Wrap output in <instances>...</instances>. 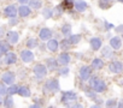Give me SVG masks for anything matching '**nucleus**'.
Wrapping results in <instances>:
<instances>
[{
	"instance_id": "24",
	"label": "nucleus",
	"mask_w": 123,
	"mask_h": 108,
	"mask_svg": "<svg viewBox=\"0 0 123 108\" xmlns=\"http://www.w3.org/2000/svg\"><path fill=\"white\" fill-rule=\"evenodd\" d=\"M101 55L104 57V58H111V55H112V50H111V48L110 47H104L103 49H101Z\"/></svg>"
},
{
	"instance_id": "7",
	"label": "nucleus",
	"mask_w": 123,
	"mask_h": 108,
	"mask_svg": "<svg viewBox=\"0 0 123 108\" xmlns=\"http://www.w3.org/2000/svg\"><path fill=\"white\" fill-rule=\"evenodd\" d=\"M58 64L59 65H62V66H67L69 63H70V60H71V57H70V54L69 53H60L59 54V57H58Z\"/></svg>"
},
{
	"instance_id": "13",
	"label": "nucleus",
	"mask_w": 123,
	"mask_h": 108,
	"mask_svg": "<svg viewBox=\"0 0 123 108\" xmlns=\"http://www.w3.org/2000/svg\"><path fill=\"white\" fill-rule=\"evenodd\" d=\"M30 13H31L30 6H25L24 4H22V5L18 7V15H19L21 17H28Z\"/></svg>"
},
{
	"instance_id": "41",
	"label": "nucleus",
	"mask_w": 123,
	"mask_h": 108,
	"mask_svg": "<svg viewBox=\"0 0 123 108\" xmlns=\"http://www.w3.org/2000/svg\"><path fill=\"white\" fill-rule=\"evenodd\" d=\"M118 1H119V3H123V0H118Z\"/></svg>"
},
{
	"instance_id": "8",
	"label": "nucleus",
	"mask_w": 123,
	"mask_h": 108,
	"mask_svg": "<svg viewBox=\"0 0 123 108\" xmlns=\"http://www.w3.org/2000/svg\"><path fill=\"white\" fill-rule=\"evenodd\" d=\"M91 75H92V70H91V67L89 66H82L81 69H80V78L82 79V81H88L89 78H91Z\"/></svg>"
},
{
	"instance_id": "37",
	"label": "nucleus",
	"mask_w": 123,
	"mask_h": 108,
	"mask_svg": "<svg viewBox=\"0 0 123 108\" xmlns=\"http://www.w3.org/2000/svg\"><path fill=\"white\" fill-rule=\"evenodd\" d=\"M18 3H21V4H28L29 0H18Z\"/></svg>"
},
{
	"instance_id": "30",
	"label": "nucleus",
	"mask_w": 123,
	"mask_h": 108,
	"mask_svg": "<svg viewBox=\"0 0 123 108\" xmlns=\"http://www.w3.org/2000/svg\"><path fill=\"white\" fill-rule=\"evenodd\" d=\"M62 5H63V7H65V9H70V7H73L75 5V3L73 1V0H64Z\"/></svg>"
},
{
	"instance_id": "18",
	"label": "nucleus",
	"mask_w": 123,
	"mask_h": 108,
	"mask_svg": "<svg viewBox=\"0 0 123 108\" xmlns=\"http://www.w3.org/2000/svg\"><path fill=\"white\" fill-rule=\"evenodd\" d=\"M91 47H92V49L93 50H98L100 47H101V40L99 38V37H93V38H91Z\"/></svg>"
},
{
	"instance_id": "25",
	"label": "nucleus",
	"mask_w": 123,
	"mask_h": 108,
	"mask_svg": "<svg viewBox=\"0 0 123 108\" xmlns=\"http://www.w3.org/2000/svg\"><path fill=\"white\" fill-rule=\"evenodd\" d=\"M18 89H19V86H17L16 84H11L7 89V94L11 95V96L15 95V94H18Z\"/></svg>"
},
{
	"instance_id": "6",
	"label": "nucleus",
	"mask_w": 123,
	"mask_h": 108,
	"mask_svg": "<svg viewBox=\"0 0 123 108\" xmlns=\"http://www.w3.org/2000/svg\"><path fill=\"white\" fill-rule=\"evenodd\" d=\"M1 79H3V82H4L5 84H7V85H11V84H13V83H15L16 76H15V73H13L12 71H6V72L3 75Z\"/></svg>"
},
{
	"instance_id": "16",
	"label": "nucleus",
	"mask_w": 123,
	"mask_h": 108,
	"mask_svg": "<svg viewBox=\"0 0 123 108\" xmlns=\"http://www.w3.org/2000/svg\"><path fill=\"white\" fill-rule=\"evenodd\" d=\"M74 7L76 9V11H79V12H83V11L87 9V3L85 1V0H76Z\"/></svg>"
},
{
	"instance_id": "11",
	"label": "nucleus",
	"mask_w": 123,
	"mask_h": 108,
	"mask_svg": "<svg viewBox=\"0 0 123 108\" xmlns=\"http://www.w3.org/2000/svg\"><path fill=\"white\" fill-rule=\"evenodd\" d=\"M4 61H5V64H7V65H12V64H15V63L17 61V55H16L15 53H12V52L9 50V52L5 54Z\"/></svg>"
},
{
	"instance_id": "31",
	"label": "nucleus",
	"mask_w": 123,
	"mask_h": 108,
	"mask_svg": "<svg viewBox=\"0 0 123 108\" xmlns=\"http://www.w3.org/2000/svg\"><path fill=\"white\" fill-rule=\"evenodd\" d=\"M42 15H43V17H45V18H51V17H52V15H53V11H52L51 9H45V10H43V12H42Z\"/></svg>"
},
{
	"instance_id": "36",
	"label": "nucleus",
	"mask_w": 123,
	"mask_h": 108,
	"mask_svg": "<svg viewBox=\"0 0 123 108\" xmlns=\"http://www.w3.org/2000/svg\"><path fill=\"white\" fill-rule=\"evenodd\" d=\"M4 32H5V31H4V28H3V27H0V38L4 36Z\"/></svg>"
},
{
	"instance_id": "23",
	"label": "nucleus",
	"mask_w": 123,
	"mask_h": 108,
	"mask_svg": "<svg viewBox=\"0 0 123 108\" xmlns=\"http://www.w3.org/2000/svg\"><path fill=\"white\" fill-rule=\"evenodd\" d=\"M62 34H63L64 36H67V37L73 35L71 34V25L70 24H64L63 27H62Z\"/></svg>"
},
{
	"instance_id": "27",
	"label": "nucleus",
	"mask_w": 123,
	"mask_h": 108,
	"mask_svg": "<svg viewBox=\"0 0 123 108\" xmlns=\"http://www.w3.org/2000/svg\"><path fill=\"white\" fill-rule=\"evenodd\" d=\"M68 38H69V41H70L71 44H77L81 41V36L80 35H70Z\"/></svg>"
},
{
	"instance_id": "40",
	"label": "nucleus",
	"mask_w": 123,
	"mask_h": 108,
	"mask_svg": "<svg viewBox=\"0 0 123 108\" xmlns=\"http://www.w3.org/2000/svg\"><path fill=\"white\" fill-rule=\"evenodd\" d=\"M101 1H105V4H110L112 0H101Z\"/></svg>"
},
{
	"instance_id": "32",
	"label": "nucleus",
	"mask_w": 123,
	"mask_h": 108,
	"mask_svg": "<svg viewBox=\"0 0 123 108\" xmlns=\"http://www.w3.org/2000/svg\"><path fill=\"white\" fill-rule=\"evenodd\" d=\"M5 94H7V88L5 83L3 82V83H0V95H5Z\"/></svg>"
},
{
	"instance_id": "5",
	"label": "nucleus",
	"mask_w": 123,
	"mask_h": 108,
	"mask_svg": "<svg viewBox=\"0 0 123 108\" xmlns=\"http://www.w3.org/2000/svg\"><path fill=\"white\" fill-rule=\"evenodd\" d=\"M21 59H22L23 63L29 64V63H31L34 60V53L31 50H29V49H24V50L21 52Z\"/></svg>"
},
{
	"instance_id": "28",
	"label": "nucleus",
	"mask_w": 123,
	"mask_h": 108,
	"mask_svg": "<svg viewBox=\"0 0 123 108\" xmlns=\"http://www.w3.org/2000/svg\"><path fill=\"white\" fill-rule=\"evenodd\" d=\"M27 47H28L29 49L37 47V40H36V38H29V40L27 41Z\"/></svg>"
},
{
	"instance_id": "10",
	"label": "nucleus",
	"mask_w": 123,
	"mask_h": 108,
	"mask_svg": "<svg viewBox=\"0 0 123 108\" xmlns=\"http://www.w3.org/2000/svg\"><path fill=\"white\" fill-rule=\"evenodd\" d=\"M17 9H16V6L15 5H9V6H6L5 7V10H4V15L6 16V17H9V18H15L16 16H17Z\"/></svg>"
},
{
	"instance_id": "35",
	"label": "nucleus",
	"mask_w": 123,
	"mask_h": 108,
	"mask_svg": "<svg viewBox=\"0 0 123 108\" xmlns=\"http://www.w3.org/2000/svg\"><path fill=\"white\" fill-rule=\"evenodd\" d=\"M16 24H17L16 17H15V18H10V25H16Z\"/></svg>"
},
{
	"instance_id": "2",
	"label": "nucleus",
	"mask_w": 123,
	"mask_h": 108,
	"mask_svg": "<svg viewBox=\"0 0 123 108\" xmlns=\"http://www.w3.org/2000/svg\"><path fill=\"white\" fill-rule=\"evenodd\" d=\"M77 100V94L74 91H64L62 95V102L65 103L67 106H70L71 103L76 102Z\"/></svg>"
},
{
	"instance_id": "17",
	"label": "nucleus",
	"mask_w": 123,
	"mask_h": 108,
	"mask_svg": "<svg viewBox=\"0 0 123 108\" xmlns=\"http://www.w3.org/2000/svg\"><path fill=\"white\" fill-rule=\"evenodd\" d=\"M47 48L51 50V52H57V49L59 48V42L57 40H52L49 38L47 41Z\"/></svg>"
},
{
	"instance_id": "9",
	"label": "nucleus",
	"mask_w": 123,
	"mask_h": 108,
	"mask_svg": "<svg viewBox=\"0 0 123 108\" xmlns=\"http://www.w3.org/2000/svg\"><path fill=\"white\" fill-rule=\"evenodd\" d=\"M109 70L112 73H121L123 71V64L121 61H112L109 65Z\"/></svg>"
},
{
	"instance_id": "34",
	"label": "nucleus",
	"mask_w": 123,
	"mask_h": 108,
	"mask_svg": "<svg viewBox=\"0 0 123 108\" xmlns=\"http://www.w3.org/2000/svg\"><path fill=\"white\" fill-rule=\"evenodd\" d=\"M68 73H69V69H68V67H65V66H64L63 69H62V70H60V75L65 76V75H68Z\"/></svg>"
},
{
	"instance_id": "14",
	"label": "nucleus",
	"mask_w": 123,
	"mask_h": 108,
	"mask_svg": "<svg viewBox=\"0 0 123 108\" xmlns=\"http://www.w3.org/2000/svg\"><path fill=\"white\" fill-rule=\"evenodd\" d=\"M110 47H111L112 49H115V50L119 49V48L122 47V40H121L119 37H117V36L112 37V38L110 40Z\"/></svg>"
},
{
	"instance_id": "19",
	"label": "nucleus",
	"mask_w": 123,
	"mask_h": 108,
	"mask_svg": "<svg viewBox=\"0 0 123 108\" xmlns=\"http://www.w3.org/2000/svg\"><path fill=\"white\" fill-rule=\"evenodd\" d=\"M92 67H93L94 70H100V69H103V67H104V63H103V60L99 59V58L93 59V60H92Z\"/></svg>"
},
{
	"instance_id": "15",
	"label": "nucleus",
	"mask_w": 123,
	"mask_h": 108,
	"mask_svg": "<svg viewBox=\"0 0 123 108\" xmlns=\"http://www.w3.org/2000/svg\"><path fill=\"white\" fill-rule=\"evenodd\" d=\"M19 40V35L17 31H9L7 32V41L11 43V44H15L17 43Z\"/></svg>"
},
{
	"instance_id": "3",
	"label": "nucleus",
	"mask_w": 123,
	"mask_h": 108,
	"mask_svg": "<svg viewBox=\"0 0 123 108\" xmlns=\"http://www.w3.org/2000/svg\"><path fill=\"white\" fill-rule=\"evenodd\" d=\"M57 90H59V83L57 79H49L46 82V84L43 86L45 92H54Z\"/></svg>"
},
{
	"instance_id": "1",
	"label": "nucleus",
	"mask_w": 123,
	"mask_h": 108,
	"mask_svg": "<svg viewBox=\"0 0 123 108\" xmlns=\"http://www.w3.org/2000/svg\"><path fill=\"white\" fill-rule=\"evenodd\" d=\"M89 85L91 88L95 91V92H103L105 89H106V83L97 77H93L91 78V82H89Z\"/></svg>"
},
{
	"instance_id": "4",
	"label": "nucleus",
	"mask_w": 123,
	"mask_h": 108,
	"mask_svg": "<svg viewBox=\"0 0 123 108\" xmlns=\"http://www.w3.org/2000/svg\"><path fill=\"white\" fill-rule=\"evenodd\" d=\"M33 72H34V75H35L37 78H43V77L47 75V69H46L45 65H42V64H37V65L34 66Z\"/></svg>"
},
{
	"instance_id": "38",
	"label": "nucleus",
	"mask_w": 123,
	"mask_h": 108,
	"mask_svg": "<svg viewBox=\"0 0 123 108\" xmlns=\"http://www.w3.org/2000/svg\"><path fill=\"white\" fill-rule=\"evenodd\" d=\"M118 107H121V108H123V100H121V102L118 103Z\"/></svg>"
},
{
	"instance_id": "26",
	"label": "nucleus",
	"mask_w": 123,
	"mask_h": 108,
	"mask_svg": "<svg viewBox=\"0 0 123 108\" xmlns=\"http://www.w3.org/2000/svg\"><path fill=\"white\" fill-rule=\"evenodd\" d=\"M42 5L41 0H29V6L31 9H40Z\"/></svg>"
},
{
	"instance_id": "20",
	"label": "nucleus",
	"mask_w": 123,
	"mask_h": 108,
	"mask_svg": "<svg viewBox=\"0 0 123 108\" xmlns=\"http://www.w3.org/2000/svg\"><path fill=\"white\" fill-rule=\"evenodd\" d=\"M46 63H47V69H49V70H55L58 66V60H55L53 58H48L46 60Z\"/></svg>"
},
{
	"instance_id": "21",
	"label": "nucleus",
	"mask_w": 123,
	"mask_h": 108,
	"mask_svg": "<svg viewBox=\"0 0 123 108\" xmlns=\"http://www.w3.org/2000/svg\"><path fill=\"white\" fill-rule=\"evenodd\" d=\"M18 95H21V96H23V97H29V96L31 95V92H30V89H29V88H27V86H19V89H18Z\"/></svg>"
},
{
	"instance_id": "12",
	"label": "nucleus",
	"mask_w": 123,
	"mask_h": 108,
	"mask_svg": "<svg viewBox=\"0 0 123 108\" xmlns=\"http://www.w3.org/2000/svg\"><path fill=\"white\" fill-rule=\"evenodd\" d=\"M39 37L42 40V41H48L51 37H52V31L48 29V28H42L39 32Z\"/></svg>"
},
{
	"instance_id": "39",
	"label": "nucleus",
	"mask_w": 123,
	"mask_h": 108,
	"mask_svg": "<svg viewBox=\"0 0 123 108\" xmlns=\"http://www.w3.org/2000/svg\"><path fill=\"white\" fill-rule=\"evenodd\" d=\"M3 95H0V106H1L3 103H4V100H3V97H1Z\"/></svg>"
},
{
	"instance_id": "22",
	"label": "nucleus",
	"mask_w": 123,
	"mask_h": 108,
	"mask_svg": "<svg viewBox=\"0 0 123 108\" xmlns=\"http://www.w3.org/2000/svg\"><path fill=\"white\" fill-rule=\"evenodd\" d=\"M10 44H11V43H10L9 41H7V42H6V41H1V42H0V52H1L3 54H4V53L6 54V53L10 50Z\"/></svg>"
},
{
	"instance_id": "29",
	"label": "nucleus",
	"mask_w": 123,
	"mask_h": 108,
	"mask_svg": "<svg viewBox=\"0 0 123 108\" xmlns=\"http://www.w3.org/2000/svg\"><path fill=\"white\" fill-rule=\"evenodd\" d=\"M4 106H5V107H13V100H12L11 95H9V96L4 100Z\"/></svg>"
},
{
	"instance_id": "33",
	"label": "nucleus",
	"mask_w": 123,
	"mask_h": 108,
	"mask_svg": "<svg viewBox=\"0 0 123 108\" xmlns=\"http://www.w3.org/2000/svg\"><path fill=\"white\" fill-rule=\"evenodd\" d=\"M116 104H117V103H116V100H112V98H111V100L106 101V106H107V107H115Z\"/></svg>"
}]
</instances>
